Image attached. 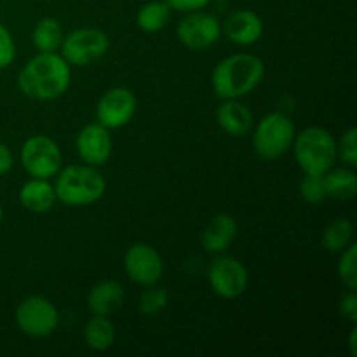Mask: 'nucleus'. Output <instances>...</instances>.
Here are the masks:
<instances>
[{"label": "nucleus", "instance_id": "6ab92c4d", "mask_svg": "<svg viewBox=\"0 0 357 357\" xmlns=\"http://www.w3.org/2000/svg\"><path fill=\"white\" fill-rule=\"evenodd\" d=\"M324 187H326V195L338 199V201H347L356 195L357 190V178L356 173L347 167H337L323 174Z\"/></svg>", "mask_w": 357, "mask_h": 357}, {"label": "nucleus", "instance_id": "1a4fd4ad", "mask_svg": "<svg viewBox=\"0 0 357 357\" xmlns=\"http://www.w3.org/2000/svg\"><path fill=\"white\" fill-rule=\"evenodd\" d=\"M208 281L213 291L222 298H237L248 288V271L237 258L223 257L209 265Z\"/></svg>", "mask_w": 357, "mask_h": 357}, {"label": "nucleus", "instance_id": "c85d7f7f", "mask_svg": "<svg viewBox=\"0 0 357 357\" xmlns=\"http://www.w3.org/2000/svg\"><path fill=\"white\" fill-rule=\"evenodd\" d=\"M340 314L342 317L351 321L352 324L357 323V296L356 289H349L340 298Z\"/></svg>", "mask_w": 357, "mask_h": 357}, {"label": "nucleus", "instance_id": "7ed1b4c3", "mask_svg": "<svg viewBox=\"0 0 357 357\" xmlns=\"http://www.w3.org/2000/svg\"><path fill=\"white\" fill-rule=\"evenodd\" d=\"M107 190L105 178L94 166H66L58 171L54 192L56 199L68 206H89L103 197Z\"/></svg>", "mask_w": 357, "mask_h": 357}, {"label": "nucleus", "instance_id": "aec40b11", "mask_svg": "<svg viewBox=\"0 0 357 357\" xmlns=\"http://www.w3.org/2000/svg\"><path fill=\"white\" fill-rule=\"evenodd\" d=\"M84 338L93 351H107L115 342V328L107 316H94L84 328Z\"/></svg>", "mask_w": 357, "mask_h": 357}, {"label": "nucleus", "instance_id": "39448f33", "mask_svg": "<svg viewBox=\"0 0 357 357\" xmlns=\"http://www.w3.org/2000/svg\"><path fill=\"white\" fill-rule=\"evenodd\" d=\"M296 136L295 124L289 121L286 115L268 114L265 115L257 126L253 135V146L255 152L261 159L274 160L278 157L284 155L293 145V139Z\"/></svg>", "mask_w": 357, "mask_h": 357}, {"label": "nucleus", "instance_id": "b1692460", "mask_svg": "<svg viewBox=\"0 0 357 357\" xmlns=\"http://www.w3.org/2000/svg\"><path fill=\"white\" fill-rule=\"evenodd\" d=\"M167 300H169V295H167L166 289L155 284L149 286V289H145L143 295L139 296V312L145 314V316H157L166 309Z\"/></svg>", "mask_w": 357, "mask_h": 357}, {"label": "nucleus", "instance_id": "2f4dec72", "mask_svg": "<svg viewBox=\"0 0 357 357\" xmlns=\"http://www.w3.org/2000/svg\"><path fill=\"white\" fill-rule=\"evenodd\" d=\"M356 335H357V331H356V328H354V330L351 331V338H349V347H351V354H352V356H357V349H356Z\"/></svg>", "mask_w": 357, "mask_h": 357}, {"label": "nucleus", "instance_id": "6e6552de", "mask_svg": "<svg viewBox=\"0 0 357 357\" xmlns=\"http://www.w3.org/2000/svg\"><path fill=\"white\" fill-rule=\"evenodd\" d=\"M16 323L23 333L30 337H47L58 328V309L44 296H28L17 305Z\"/></svg>", "mask_w": 357, "mask_h": 357}, {"label": "nucleus", "instance_id": "412c9836", "mask_svg": "<svg viewBox=\"0 0 357 357\" xmlns=\"http://www.w3.org/2000/svg\"><path fill=\"white\" fill-rule=\"evenodd\" d=\"M63 30L54 17H44L33 28V44L40 52H56L61 47Z\"/></svg>", "mask_w": 357, "mask_h": 357}, {"label": "nucleus", "instance_id": "f03ea898", "mask_svg": "<svg viewBox=\"0 0 357 357\" xmlns=\"http://www.w3.org/2000/svg\"><path fill=\"white\" fill-rule=\"evenodd\" d=\"M264 73V61L255 54L229 56L213 70V89L222 100H237L251 93L261 82Z\"/></svg>", "mask_w": 357, "mask_h": 357}, {"label": "nucleus", "instance_id": "a878e982", "mask_svg": "<svg viewBox=\"0 0 357 357\" xmlns=\"http://www.w3.org/2000/svg\"><path fill=\"white\" fill-rule=\"evenodd\" d=\"M357 246L351 244L344 250V255L338 264V278L344 282L345 288L356 289L357 288Z\"/></svg>", "mask_w": 357, "mask_h": 357}, {"label": "nucleus", "instance_id": "4468645a", "mask_svg": "<svg viewBox=\"0 0 357 357\" xmlns=\"http://www.w3.org/2000/svg\"><path fill=\"white\" fill-rule=\"evenodd\" d=\"M225 33L234 44L251 45L260 40L264 33V23L257 13L250 9H241L225 20Z\"/></svg>", "mask_w": 357, "mask_h": 357}, {"label": "nucleus", "instance_id": "393cba45", "mask_svg": "<svg viewBox=\"0 0 357 357\" xmlns=\"http://www.w3.org/2000/svg\"><path fill=\"white\" fill-rule=\"evenodd\" d=\"M300 195L307 204H321L328 197L323 174H305L300 181Z\"/></svg>", "mask_w": 357, "mask_h": 357}, {"label": "nucleus", "instance_id": "9d476101", "mask_svg": "<svg viewBox=\"0 0 357 357\" xmlns=\"http://www.w3.org/2000/svg\"><path fill=\"white\" fill-rule=\"evenodd\" d=\"M124 268L129 279L139 286H153L162 275V258L145 243H136L126 251Z\"/></svg>", "mask_w": 357, "mask_h": 357}, {"label": "nucleus", "instance_id": "f257e3e1", "mask_svg": "<svg viewBox=\"0 0 357 357\" xmlns=\"http://www.w3.org/2000/svg\"><path fill=\"white\" fill-rule=\"evenodd\" d=\"M72 79L70 65L56 52H40L21 70L17 86L24 96L37 101H51L66 93Z\"/></svg>", "mask_w": 357, "mask_h": 357}, {"label": "nucleus", "instance_id": "0eeeda50", "mask_svg": "<svg viewBox=\"0 0 357 357\" xmlns=\"http://www.w3.org/2000/svg\"><path fill=\"white\" fill-rule=\"evenodd\" d=\"M110 42L105 31L96 28H80L72 31L61 42V56L68 65L86 66L107 54Z\"/></svg>", "mask_w": 357, "mask_h": 357}, {"label": "nucleus", "instance_id": "4be33fe9", "mask_svg": "<svg viewBox=\"0 0 357 357\" xmlns=\"http://www.w3.org/2000/svg\"><path fill=\"white\" fill-rule=\"evenodd\" d=\"M171 17V9L166 2L160 0H152L146 2L142 9L138 10L136 16V23L146 33H155V31L162 30L167 24Z\"/></svg>", "mask_w": 357, "mask_h": 357}, {"label": "nucleus", "instance_id": "a211bd4d", "mask_svg": "<svg viewBox=\"0 0 357 357\" xmlns=\"http://www.w3.org/2000/svg\"><path fill=\"white\" fill-rule=\"evenodd\" d=\"M20 201L30 213H45L54 206L56 192L47 180L31 178L21 187Z\"/></svg>", "mask_w": 357, "mask_h": 357}, {"label": "nucleus", "instance_id": "ddd939ff", "mask_svg": "<svg viewBox=\"0 0 357 357\" xmlns=\"http://www.w3.org/2000/svg\"><path fill=\"white\" fill-rule=\"evenodd\" d=\"M77 153L89 166H101L112 153V136L100 122L84 126L77 136Z\"/></svg>", "mask_w": 357, "mask_h": 357}, {"label": "nucleus", "instance_id": "473e14b6", "mask_svg": "<svg viewBox=\"0 0 357 357\" xmlns=\"http://www.w3.org/2000/svg\"><path fill=\"white\" fill-rule=\"evenodd\" d=\"M2 216H3V211H2V206H0V222H2Z\"/></svg>", "mask_w": 357, "mask_h": 357}, {"label": "nucleus", "instance_id": "20e7f679", "mask_svg": "<svg viewBox=\"0 0 357 357\" xmlns=\"http://www.w3.org/2000/svg\"><path fill=\"white\" fill-rule=\"evenodd\" d=\"M295 159L305 174H324L335 166L337 142L323 128H307L293 139Z\"/></svg>", "mask_w": 357, "mask_h": 357}, {"label": "nucleus", "instance_id": "5701e85b", "mask_svg": "<svg viewBox=\"0 0 357 357\" xmlns=\"http://www.w3.org/2000/svg\"><path fill=\"white\" fill-rule=\"evenodd\" d=\"M352 237V223L345 218L333 220L323 232V246L330 251H344Z\"/></svg>", "mask_w": 357, "mask_h": 357}, {"label": "nucleus", "instance_id": "7c9ffc66", "mask_svg": "<svg viewBox=\"0 0 357 357\" xmlns=\"http://www.w3.org/2000/svg\"><path fill=\"white\" fill-rule=\"evenodd\" d=\"M13 153H10V150L3 143H0V176L9 173L13 169Z\"/></svg>", "mask_w": 357, "mask_h": 357}, {"label": "nucleus", "instance_id": "9b49d317", "mask_svg": "<svg viewBox=\"0 0 357 357\" xmlns=\"http://www.w3.org/2000/svg\"><path fill=\"white\" fill-rule=\"evenodd\" d=\"M136 112V98L126 87H114L100 98L96 117L107 129H119L128 124Z\"/></svg>", "mask_w": 357, "mask_h": 357}, {"label": "nucleus", "instance_id": "423d86ee", "mask_svg": "<svg viewBox=\"0 0 357 357\" xmlns=\"http://www.w3.org/2000/svg\"><path fill=\"white\" fill-rule=\"evenodd\" d=\"M21 162L30 176L49 180L61 169L63 155L54 139L44 135H37L24 142L23 149H21Z\"/></svg>", "mask_w": 357, "mask_h": 357}, {"label": "nucleus", "instance_id": "cd10ccee", "mask_svg": "<svg viewBox=\"0 0 357 357\" xmlns=\"http://www.w3.org/2000/svg\"><path fill=\"white\" fill-rule=\"evenodd\" d=\"M14 56H16V47L13 37L9 30L0 23V70L9 66L14 61Z\"/></svg>", "mask_w": 357, "mask_h": 357}, {"label": "nucleus", "instance_id": "f8f14e48", "mask_svg": "<svg viewBox=\"0 0 357 357\" xmlns=\"http://www.w3.org/2000/svg\"><path fill=\"white\" fill-rule=\"evenodd\" d=\"M176 33L185 47L199 51V49L211 47L218 40L220 23L211 14L194 10L180 21Z\"/></svg>", "mask_w": 357, "mask_h": 357}, {"label": "nucleus", "instance_id": "bb28decb", "mask_svg": "<svg viewBox=\"0 0 357 357\" xmlns=\"http://www.w3.org/2000/svg\"><path fill=\"white\" fill-rule=\"evenodd\" d=\"M337 153H340L342 160L351 167L357 166V129L351 128L342 135L340 143L337 145Z\"/></svg>", "mask_w": 357, "mask_h": 357}, {"label": "nucleus", "instance_id": "f3484780", "mask_svg": "<svg viewBox=\"0 0 357 357\" xmlns=\"http://www.w3.org/2000/svg\"><path fill=\"white\" fill-rule=\"evenodd\" d=\"M124 302V288L117 281H101L87 295V307L94 316H110Z\"/></svg>", "mask_w": 357, "mask_h": 357}, {"label": "nucleus", "instance_id": "2eb2a0df", "mask_svg": "<svg viewBox=\"0 0 357 357\" xmlns=\"http://www.w3.org/2000/svg\"><path fill=\"white\" fill-rule=\"evenodd\" d=\"M237 236V223L230 215H216L202 230V248L209 253H223L229 250Z\"/></svg>", "mask_w": 357, "mask_h": 357}, {"label": "nucleus", "instance_id": "dca6fc26", "mask_svg": "<svg viewBox=\"0 0 357 357\" xmlns=\"http://www.w3.org/2000/svg\"><path fill=\"white\" fill-rule=\"evenodd\" d=\"M216 121L220 128L230 136H244L253 126V114L246 105L237 100H225L218 107Z\"/></svg>", "mask_w": 357, "mask_h": 357}, {"label": "nucleus", "instance_id": "c756f323", "mask_svg": "<svg viewBox=\"0 0 357 357\" xmlns=\"http://www.w3.org/2000/svg\"><path fill=\"white\" fill-rule=\"evenodd\" d=\"M169 6V9L180 10V13H194L208 6L211 0H164Z\"/></svg>", "mask_w": 357, "mask_h": 357}]
</instances>
